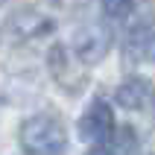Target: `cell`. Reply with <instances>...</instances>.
<instances>
[{"label":"cell","mask_w":155,"mask_h":155,"mask_svg":"<svg viewBox=\"0 0 155 155\" xmlns=\"http://www.w3.org/2000/svg\"><path fill=\"white\" fill-rule=\"evenodd\" d=\"M21 147L26 155H64L68 132L61 120L50 114H35L21 123Z\"/></svg>","instance_id":"1"},{"label":"cell","mask_w":155,"mask_h":155,"mask_svg":"<svg viewBox=\"0 0 155 155\" xmlns=\"http://www.w3.org/2000/svg\"><path fill=\"white\" fill-rule=\"evenodd\" d=\"M88 68L76 53L70 50V44H56L50 50V73L68 94H79L88 82Z\"/></svg>","instance_id":"2"},{"label":"cell","mask_w":155,"mask_h":155,"mask_svg":"<svg viewBox=\"0 0 155 155\" xmlns=\"http://www.w3.org/2000/svg\"><path fill=\"white\" fill-rule=\"evenodd\" d=\"M70 50L76 53L85 64H97V61H103L108 56V50H111V35L100 24H82L70 35Z\"/></svg>","instance_id":"3"},{"label":"cell","mask_w":155,"mask_h":155,"mask_svg":"<svg viewBox=\"0 0 155 155\" xmlns=\"http://www.w3.org/2000/svg\"><path fill=\"white\" fill-rule=\"evenodd\" d=\"M111 132H114L111 108H108L103 100H94V103L88 105V111L82 114V120H79V135H82V140L103 143V140L111 138Z\"/></svg>","instance_id":"4"},{"label":"cell","mask_w":155,"mask_h":155,"mask_svg":"<svg viewBox=\"0 0 155 155\" xmlns=\"http://www.w3.org/2000/svg\"><path fill=\"white\" fill-rule=\"evenodd\" d=\"M53 21L47 15H41V12H35V9H21V12H15L12 15V21H9V29H12V35H15L18 41H29V38H41V35H47L53 29Z\"/></svg>","instance_id":"5"},{"label":"cell","mask_w":155,"mask_h":155,"mask_svg":"<svg viewBox=\"0 0 155 155\" xmlns=\"http://www.w3.org/2000/svg\"><path fill=\"white\" fill-rule=\"evenodd\" d=\"M114 100L123 105V108H129V111H140L143 105L152 100V82L143 76H129L123 79L117 91H114Z\"/></svg>","instance_id":"6"},{"label":"cell","mask_w":155,"mask_h":155,"mask_svg":"<svg viewBox=\"0 0 155 155\" xmlns=\"http://www.w3.org/2000/svg\"><path fill=\"white\" fill-rule=\"evenodd\" d=\"M135 9V0H103V12L108 18H129Z\"/></svg>","instance_id":"7"},{"label":"cell","mask_w":155,"mask_h":155,"mask_svg":"<svg viewBox=\"0 0 155 155\" xmlns=\"http://www.w3.org/2000/svg\"><path fill=\"white\" fill-rule=\"evenodd\" d=\"M143 56H149V59L155 61V32L147 38V47H143Z\"/></svg>","instance_id":"8"},{"label":"cell","mask_w":155,"mask_h":155,"mask_svg":"<svg viewBox=\"0 0 155 155\" xmlns=\"http://www.w3.org/2000/svg\"><path fill=\"white\" fill-rule=\"evenodd\" d=\"M88 155H114V152H108V149H100V147H97V149H91Z\"/></svg>","instance_id":"9"},{"label":"cell","mask_w":155,"mask_h":155,"mask_svg":"<svg viewBox=\"0 0 155 155\" xmlns=\"http://www.w3.org/2000/svg\"><path fill=\"white\" fill-rule=\"evenodd\" d=\"M3 3H6V0H0V6H3Z\"/></svg>","instance_id":"10"}]
</instances>
